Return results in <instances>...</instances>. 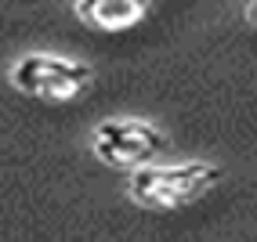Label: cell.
<instances>
[{
  "label": "cell",
  "mask_w": 257,
  "mask_h": 242,
  "mask_svg": "<svg viewBox=\"0 0 257 242\" xmlns=\"http://www.w3.org/2000/svg\"><path fill=\"white\" fill-rule=\"evenodd\" d=\"M11 83L15 91H22L37 101H51V105H69V101L83 98L94 83L91 65L58 58V55H26L11 65Z\"/></svg>",
  "instance_id": "cell-2"
},
{
  "label": "cell",
  "mask_w": 257,
  "mask_h": 242,
  "mask_svg": "<svg viewBox=\"0 0 257 242\" xmlns=\"http://www.w3.org/2000/svg\"><path fill=\"white\" fill-rule=\"evenodd\" d=\"M246 22L257 26V0H250V4H246Z\"/></svg>",
  "instance_id": "cell-5"
},
{
  "label": "cell",
  "mask_w": 257,
  "mask_h": 242,
  "mask_svg": "<svg viewBox=\"0 0 257 242\" xmlns=\"http://www.w3.org/2000/svg\"><path fill=\"white\" fill-rule=\"evenodd\" d=\"M167 134L145 119H105L91 134V152L105 166L116 170H138L167 152Z\"/></svg>",
  "instance_id": "cell-3"
},
{
  "label": "cell",
  "mask_w": 257,
  "mask_h": 242,
  "mask_svg": "<svg viewBox=\"0 0 257 242\" xmlns=\"http://www.w3.org/2000/svg\"><path fill=\"white\" fill-rule=\"evenodd\" d=\"M73 11L98 33H127L149 15V0H76Z\"/></svg>",
  "instance_id": "cell-4"
},
{
  "label": "cell",
  "mask_w": 257,
  "mask_h": 242,
  "mask_svg": "<svg viewBox=\"0 0 257 242\" xmlns=\"http://www.w3.org/2000/svg\"><path fill=\"white\" fill-rule=\"evenodd\" d=\"M221 181V166L214 163H145L138 170H131V184L127 192L131 199L145 206V210H178V206H188L210 192V188Z\"/></svg>",
  "instance_id": "cell-1"
}]
</instances>
